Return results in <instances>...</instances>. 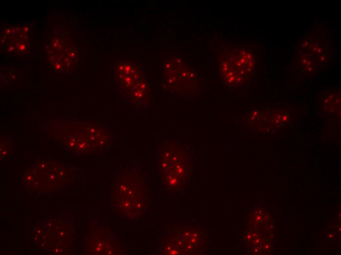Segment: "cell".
<instances>
[{"mask_svg":"<svg viewBox=\"0 0 341 255\" xmlns=\"http://www.w3.org/2000/svg\"><path fill=\"white\" fill-rule=\"evenodd\" d=\"M254 59L248 51L241 49L226 50L219 56L220 76L224 83L235 85L245 80L254 67Z\"/></svg>","mask_w":341,"mask_h":255,"instance_id":"cell-1","label":"cell"},{"mask_svg":"<svg viewBox=\"0 0 341 255\" xmlns=\"http://www.w3.org/2000/svg\"><path fill=\"white\" fill-rule=\"evenodd\" d=\"M118 69V81L122 97L136 106L148 104L149 86L140 71L128 62L119 65Z\"/></svg>","mask_w":341,"mask_h":255,"instance_id":"cell-2","label":"cell"},{"mask_svg":"<svg viewBox=\"0 0 341 255\" xmlns=\"http://www.w3.org/2000/svg\"><path fill=\"white\" fill-rule=\"evenodd\" d=\"M178 68H176L172 62L167 64L165 67L166 85L176 92H193L196 84L195 73L182 62Z\"/></svg>","mask_w":341,"mask_h":255,"instance_id":"cell-3","label":"cell"}]
</instances>
